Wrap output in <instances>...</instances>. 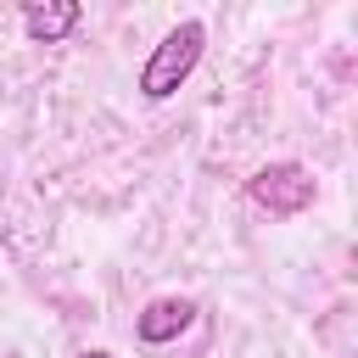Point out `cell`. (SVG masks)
Listing matches in <instances>:
<instances>
[{
  "mask_svg": "<svg viewBox=\"0 0 358 358\" xmlns=\"http://www.w3.org/2000/svg\"><path fill=\"white\" fill-rule=\"evenodd\" d=\"M78 22H84L78 0H34V6H22V34L34 45H62Z\"/></svg>",
  "mask_w": 358,
  "mask_h": 358,
  "instance_id": "obj_4",
  "label": "cell"
},
{
  "mask_svg": "<svg viewBox=\"0 0 358 358\" xmlns=\"http://www.w3.org/2000/svg\"><path fill=\"white\" fill-rule=\"evenodd\" d=\"M246 196H252L268 218H296V213L313 207L319 179H313L302 162H263V168L246 179Z\"/></svg>",
  "mask_w": 358,
  "mask_h": 358,
  "instance_id": "obj_2",
  "label": "cell"
},
{
  "mask_svg": "<svg viewBox=\"0 0 358 358\" xmlns=\"http://www.w3.org/2000/svg\"><path fill=\"white\" fill-rule=\"evenodd\" d=\"M201 45H207V22L185 17L179 28H168L162 45H157V50L145 56V67H140V95H145V101H168V95L196 73Z\"/></svg>",
  "mask_w": 358,
  "mask_h": 358,
  "instance_id": "obj_1",
  "label": "cell"
},
{
  "mask_svg": "<svg viewBox=\"0 0 358 358\" xmlns=\"http://www.w3.org/2000/svg\"><path fill=\"white\" fill-rule=\"evenodd\" d=\"M190 324H196V302H190V296H157V302H145V308L134 313V336H140L145 347H168V341H179Z\"/></svg>",
  "mask_w": 358,
  "mask_h": 358,
  "instance_id": "obj_3",
  "label": "cell"
},
{
  "mask_svg": "<svg viewBox=\"0 0 358 358\" xmlns=\"http://www.w3.org/2000/svg\"><path fill=\"white\" fill-rule=\"evenodd\" d=\"M84 358H112V352H84Z\"/></svg>",
  "mask_w": 358,
  "mask_h": 358,
  "instance_id": "obj_5",
  "label": "cell"
}]
</instances>
